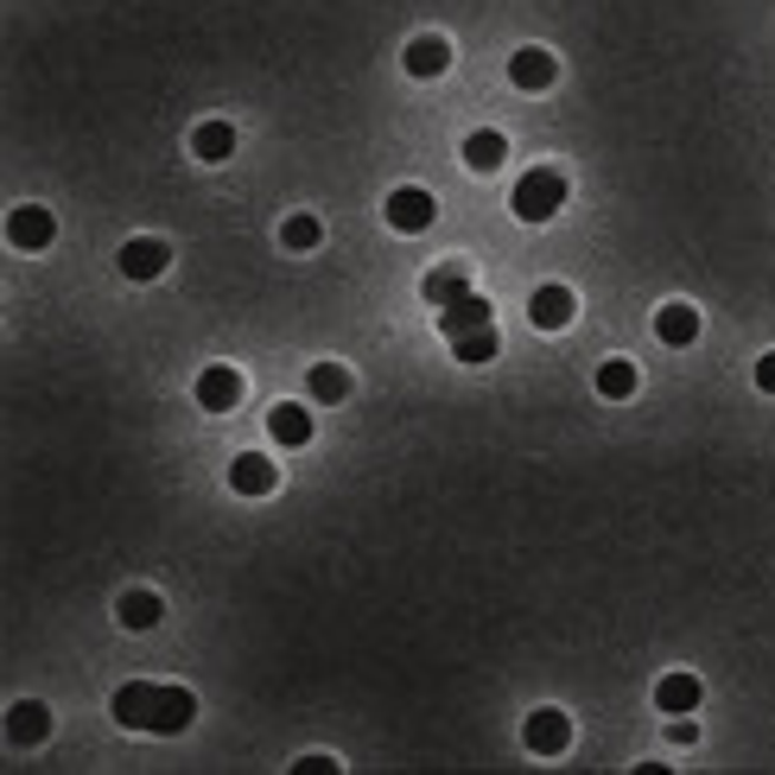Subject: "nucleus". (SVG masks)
<instances>
[{"instance_id": "nucleus-1", "label": "nucleus", "mask_w": 775, "mask_h": 775, "mask_svg": "<svg viewBox=\"0 0 775 775\" xmlns=\"http://www.w3.org/2000/svg\"><path fill=\"white\" fill-rule=\"evenodd\" d=\"M198 718V699L185 687H153V680H128L115 693V725L128 732H159V737H178L185 725Z\"/></svg>"}, {"instance_id": "nucleus-2", "label": "nucleus", "mask_w": 775, "mask_h": 775, "mask_svg": "<svg viewBox=\"0 0 775 775\" xmlns=\"http://www.w3.org/2000/svg\"><path fill=\"white\" fill-rule=\"evenodd\" d=\"M509 203H515L521 222H547V217H559V203H566V178H559L554 166H534V172L515 178Z\"/></svg>"}, {"instance_id": "nucleus-3", "label": "nucleus", "mask_w": 775, "mask_h": 775, "mask_svg": "<svg viewBox=\"0 0 775 775\" xmlns=\"http://www.w3.org/2000/svg\"><path fill=\"white\" fill-rule=\"evenodd\" d=\"M433 217H439V203H433V191H420V185H400L395 198H388V222H395L400 236H420Z\"/></svg>"}, {"instance_id": "nucleus-4", "label": "nucleus", "mask_w": 775, "mask_h": 775, "mask_svg": "<svg viewBox=\"0 0 775 775\" xmlns=\"http://www.w3.org/2000/svg\"><path fill=\"white\" fill-rule=\"evenodd\" d=\"M51 236H58V222H51V210H39V203H20V210L7 217V242L26 248V255L51 248Z\"/></svg>"}, {"instance_id": "nucleus-5", "label": "nucleus", "mask_w": 775, "mask_h": 775, "mask_svg": "<svg viewBox=\"0 0 775 775\" xmlns=\"http://www.w3.org/2000/svg\"><path fill=\"white\" fill-rule=\"evenodd\" d=\"M521 737H528L534 756H559L566 744H573V718H566V712H554V706H540L528 725H521Z\"/></svg>"}, {"instance_id": "nucleus-6", "label": "nucleus", "mask_w": 775, "mask_h": 775, "mask_svg": "<svg viewBox=\"0 0 775 775\" xmlns=\"http://www.w3.org/2000/svg\"><path fill=\"white\" fill-rule=\"evenodd\" d=\"M166 267H172V248L159 242V236H133V242L121 248V274H128V280H159Z\"/></svg>"}, {"instance_id": "nucleus-7", "label": "nucleus", "mask_w": 775, "mask_h": 775, "mask_svg": "<svg viewBox=\"0 0 775 775\" xmlns=\"http://www.w3.org/2000/svg\"><path fill=\"white\" fill-rule=\"evenodd\" d=\"M573 311H578V299L566 287H534V299H528L534 331H566V325H573Z\"/></svg>"}, {"instance_id": "nucleus-8", "label": "nucleus", "mask_w": 775, "mask_h": 775, "mask_svg": "<svg viewBox=\"0 0 775 775\" xmlns=\"http://www.w3.org/2000/svg\"><path fill=\"white\" fill-rule=\"evenodd\" d=\"M509 77H515V89H528V96H540V89H554L559 64H554V51H540V44H528V51H515V58H509Z\"/></svg>"}, {"instance_id": "nucleus-9", "label": "nucleus", "mask_w": 775, "mask_h": 775, "mask_svg": "<svg viewBox=\"0 0 775 775\" xmlns=\"http://www.w3.org/2000/svg\"><path fill=\"white\" fill-rule=\"evenodd\" d=\"M198 400L210 407V414H229V407L242 400V376H236L229 362H217V369H203V376H198Z\"/></svg>"}, {"instance_id": "nucleus-10", "label": "nucleus", "mask_w": 775, "mask_h": 775, "mask_svg": "<svg viewBox=\"0 0 775 775\" xmlns=\"http://www.w3.org/2000/svg\"><path fill=\"white\" fill-rule=\"evenodd\" d=\"M400 64H407V77H445V70H451V44H445L439 32H426V39L407 44Z\"/></svg>"}, {"instance_id": "nucleus-11", "label": "nucleus", "mask_w": 775, "mask_h": 775, "mask_svg": "<svg viewBox=\"0 0 775 775\" xmlns=\"http://www.w3.org/2000/svg\"><path fill=\"white\" fill-rule=\"evenodd\" d=\"M229 484H236V496H267V489L280 484V470L267 465L261 451H242V458L229 465Z\"/></svg>"}, {"instance_id": "nucleus-12", "label": "nucleus", "mask_w": 775, "mask_h": 775, "mask_svg": "<svg viewBox=\"0 0 775 775\" xmlns=\"http://www.w3.org/2000/svg\"><path fill=\"white\" fill-rule=\"evenodd\" d=\"M477 325H489V299H484V292H465V299H451V306L439 311V331L445 337H465V331H477Z\"/></svg>"}, {"instance_id": "nucleus-13", "label": "nucleus", "mask_w": 775, "mask_h": 775, "mask_svg": "<svg viewBox=\"0 0 775 775\" xmlns=\"http://www.w3.org/2000/svg\"><path fill=\"white\" fill-rule=\"evenodd\" d=\"M7 737H13V744H44V737H51V712H44L39 699H20V706L7 712Z\"/></svg>"}, {"instance_id": "nucleus-14", "label": "nucleus", "mask_w": 775, "mask_h": 775, "mask_svg": "<svg viewBox=\"0 0 775 775\" xmlns=\"http://www.w3.org/2000/svg\"><path fill=\"white\" fill-rule=\"evenodd\" d=\"M655 337L674 344V350H687L693 337H699V311H693V306H662V311H655Z\"/></svg>"}, {"instance_id": "nucleus-15", "label": "nucleus", "mask_w": 775, "mask_h": 775, "mask_svg": "<svg viewBox=\"0 0 775 775\" xmlns=\"http://www.w3.org/2000/svg\"><path fill=\"white\" fill-rule=\"evenodd\" d=\"M267 433L280 445H311V414L299 407V400H280L274 414H267Z\"/></svg>"}, {"instance_id": "nucleus-16", "label": "nucleus", "mask_w": 775, "mask_h": 775, "mask_svg": "<svg viewBox=\"0 0 775 775\" xmlns=\"http://www.w3.org/2000/svg\"><path fill=\"white\" fill-rule=\"evenodd\" d=\"M699 693H706V687H699V674H662V687H655V706L680 718V712L699 706Z\"/></svg>"}, {"instance_id": "nucleus-17", "label": "nucleus", "mask_w": 775, "mask_h": 775, "mask_svg": "<svg viewBox=\"0 0 775 775\" xmlns=\"http://www.w3.org/2000/svg\"><path fill=\"white\" fill-rule=\"evenodd\" d=\"M470 292V274L458 261H445V267H433V274H426V306H451V299H465Z\"/></svg>"}, {"instance_id": "nucleus-18", "label": "nucleus", "mask_w": 775, "mask_h": 775, "mask_svg": "<svg viewBox=\"0 0 775 775\" xmlns=\"http://www.w3.org/2000/svg\"><path fill=\"white\" fill-rule=\"evenodd\" d=\"M503 159H509V140H503L496 128H477L465 140V166H470V172H496Z\"/></svg>"}, {"instance_id": "nucleus-19", "label": "nucleus", "mask_w": 775, "mask_h": 775, "mask_svg": "<svg viewBox=\"0 0 775 775\" xmlns=\"http://www.w3.org/2000/svg\"><path fill=\"white\" fill-rule=\"evenodd\" d=\"M115 617H121V629H153L166 617V604H159V592H121Z\"/></svg>"}, {"instance_id": "nucleus-20", "label": "nucleus", "mask_w": 775, "mask_h": 775, "mask_svg": "<svg viewBox=\"0 0 775 775\" xmlns=\"http://www.w3.org/2000/svg\"><path fill=\"white\" fill-rule=\"evenodd\" d=\"M191 153H198L203 166L229 159V153H236V128H229V121H203V128L191 133Z\"/></svg>"}, {"instance_id": "nucleus-21", "label": "nucleus", "mask_w": 775, "mask_h": 775, "mask_svg": "<svg viewBox=\"0 0 775 775\" xmlns=\"http://www.w3.org/2000/svg\"><path fill=\"white\" fill-rule=\"evenodd\" d=\"M306 388H311V400L337 407V400H350V369H344V362H318L306 376Z\"/></svg>"}, {"instance_id": "nucleus-22", "label": "nucleus", "mask_w": 775, "mask_h": 775, "mask_svg": "<svg viewBox=\"0 0 775 775\" xmlns=\"http://www.w3.org/2000/svg\"><path fill=\"white\" fill-rule=\"evenodd\" d=\"M598 395H604V400H629V395H636V362L610 356V362L598 369Z\"/></svg>"}, {"instance_id": "nucleus-23", "label": "nucleus", "mask_w": 775, "mask_h": 775, "mask_svg": "<svg viewBox=\"0 0 775 775\" xmlns=\"http://www.w3.org/2000/svg\"><path fill=\"white\" fill-rule=\"evenodd\" d=\"M496 350H503V344H496V325H477V331L451 337V356H458V362H489Z\"/></svg>"}, {"instance_id": "nucleus-24", "label": "nucleus", "mask_w": 775, "mask_h": 775, "mask_svg": "<svg viewBox=\"0 0 775 775\" xmlns=\"http://www.w3.org/2000/svg\"><path fill=\"white\" fill-rule=\"evenodd\" d=\"M280 242H287L292 255H306V248H318V242H325V222H318V217H287Z\"/></svg>"}, {"instance_id": "nucleus-25", "label": "nucleus", "mask_w": 775, "mask_h": 775, "mask_svg": "<svg viewBox=\"0 0 775 775\" xmlns=\"http://www.w3.org/2000/svg\"><path fill=\"white\" fill-rule=\"evenodd\" d=\"M292 775H337V763H331V756H299Z\"/></svg>"}, {"instance_id": "nucleus-26", "label": "nucleus", "mask_w": 775, "mask_h": 775, "mask_svg": "<svg viewBox=\"0 0 775 775\" xmlns=\"http://www.w3.org/2000/svg\"><path fill=\"white\" fill-rule=\"evenodd\" d=\"M756 388H763V395H775V350L756 362Z\"/></svg>"}, {"instance_id": "nucleus-27", "label": "nucleus", "mask_w": 775, "mask_h": 775, "mask_svg": "<svg viewBox=\"0 0 775 775\" xmlns=\"http://www.w3.org/2000/svg\"><path fill=\"white\" fill-rule=\"evenodd\" d=\"M699 737V725H693V712H680V725H674V744H693Z\"/></svg>"}]
</instances>
